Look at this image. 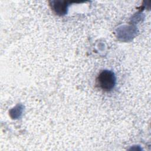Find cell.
<instances>
[{
    "label": "cell",
    "mask_w": 151,
    "mask_h": 151,
    "mask_svg": "<svg viewBox=\"0 0 151 151\" xmlns=\"http://www.w3.org/2000/svg\"><path fill=\"white\" fill-rule=\"evenodd\" d=\"M114 73L107 70L101 71L96 78V85L104 91H111L116 84Z\"/></svg>",
    "instance_id": "6da1fadb"
}]
</instances>
